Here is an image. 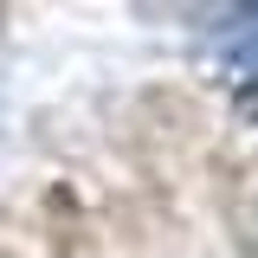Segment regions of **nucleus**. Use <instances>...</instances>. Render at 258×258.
Returning <instances> with one entry per match:
<instances>
[{
	"instance_id": "f257e3e1",
	"label": "nucleus",
	"mask_w": 258,
	"mask_h": 258,
	"mask_svg": "<svg viewBox=\"0 0 258 258\" xmlns=\"http://www.w3.org/2000/svg\"><path fill=\"white\" fill-rule=\"evenodd\" d=\"M252 0H136L142 20H161V26H213V20H239Z\"/></svg>"
},
{
	"instance_id": "7ed1b4c3",
	"label": "nucleus",
	"mask_w": 258,
	"mask_h": 258,
	"mask_svg": "<svg viewBox=\"0 0 258 258\" xmlns=\"http://www.w3.org/2000/svg\"><path fill=\"white\" fill-rule=\"evenodd\" d=\"M232 116H239V123H252V129H258V71H245V84L232 91Z\"/></svg>"
},
{
	"instance_id": "f03ea898",
	"label": "nucleus",
	"mask_w": 258,
	"mask_h": 258,
	"mask_svg": "<svg viewBox=\"0 0 258 258\" xmlns=\"http://www.w3.org/2000/svg\"><path fill=\"white\" fill-rule=\"evenodd\" d=\"M220 52H226V64H239V71H258V0L239 13V32L226 39Z\"/></svg>"
}]
</instances>
